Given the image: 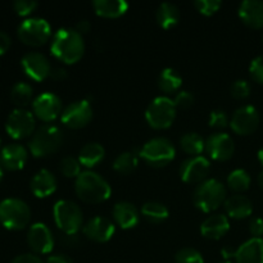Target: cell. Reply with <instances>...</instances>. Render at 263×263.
<instances>
[{
	"instance_id": "cell-41",
	"label": "cell",
	"mask_w": 263,
	"mask_h": 263,
	"mask_svg": "<svg viewBox=\"0 0 263 263\" xmlns=\"http://www.w3.org/2000/svg\"><path fill=\"white\" fill-rule=\"evenodd\" d=\"M36 7H37V2L35 0H15L13 3L15 13L20 15H28L36 9Z\"/></svg>"
},
{
	"instance_id": "cell-28",
	"label": "cell",
	"mask_w": 263,
	"mask_h": 263,
	"mask_svg": "<svg viewBox=\"0 0 263 263\" xmlns=\"http://www.w3.org/2000/svg\"><path fill=\"white\" fill-rule=\"evenodd\" d=\"M104 154L105 151L100 144L89 143L82 146L77 159L81 163V166L86 167V168H92L104 159Z\"/></svg>"
},
{
	"instance_id": "cell-13",
	"label": "cell",
	"mask_w": 263,
	"mask_h": 263,
	"mask_svg": "<svg viewBox=\"0 0 263 263\" xmlns=\"http://www.w3.org/2000/svg\"><path fill=\"white\" fill-rule=\"evenodd\" d=\"M259 113L253 105H243L233 113L230 127L238 135H249L258 128Z\"/></svg>"
},
{
	"instance_id": "cell-47",
	"label": "cell",
	"mask_w": 263,
	"mask_h": 263,
	"mask_svg": "<svg viewBox=\"0 0 263 263\" xmlns=\"http://www.w3.org/2000/svg\"><path fill=\"white\" fill-rule=\"evenodd\" d=\"M50 77L57 80V81H62V80H64L67 77V71L64 68H61V67H57V68L51 69Z\"/></svg>"
},
{
	"instance_id": "cell-12",
	"label": "cell",
	"mask_w": 263,
	"mask_h": 263,
	"mask_svg": "<svg viewBox=\"0 0 263 263\" xmlns=\"http://www.w3.org/2000/svg\"><path fill=\"white\" fill-rule=\"evenodd\" d=\"M62 100L54 92H43L32 102V113L44 122H51L62 115Z\"/></svg>"
},
{
	"instance_id": "cell-52",
	"label": "cell",
	"mask_w": 263,
	"mask_h": 263,
	"mask_svg": "<svg viewBox=\"0 0 263 263\" xmlns=\"http://www.w3.org/2000/svg\"><path fill=\"white\" fill-rule=\"evenodd\" d=\"M220 263H233L231 261H222V262H220Z\"/></svg>"
},
{
	"instance_id": "cell-11",
	"label": "cell",
	"mask_w": 263,
	"mask_h": 263,
	"mask_svg": "<svg viewBox=\"0 0 263 263\" xmlns=\"http://www.w3.org/2000/svg\"><path fill=\"white\" fill-rule=\"evenodd\" d=\"M92 118V107L89 100L81 99L71 103L63 109L61 121L64 126L72 130L85 127Z\"/></svg>"
},
{
	"instance_id": "cell-39",
	"label": "cell",
	"mask_w": 263,
	"mask_h": 263,
	"mask_svg": "<svg viewBox=\"0 0 263 263\" xmlns=\"http://www.w3.org/2000/svg\"><path fill=\"white\" fill-rule=\"evenodd\" d=\"M172 100H174L175 107L177 109H187V108H190L194 104L195 99L192 92L186 91V90H181V91H179L175 95V98Z\"/></svg>"
},
{
	"instance_id": "cell-53",
	"label": "cell",
	"mask_w": 263,
	"mask_h": 263,
	"mask_svg": "<svg viewBox=\"0 0 263 263\" xmlns=\"http://www.w3.org/2000/svg\"><path fill=\"white\" fill-rule=\"evenodd\" d=\"M2 149H3L2 148V139H0V152H2Z\"/></svg>"
},
{
	"instance_id": "cell-33",
	"label": "cell",
	"mask_w": 263,
	"mask_h": 263,
	"mask_svg": "<svg viewBox=\"0 0 263 263\" xmlns=\"http://www.w3.org/2000/svg\"><path fill=\"white\" fill-rule=\"evenodd\" d=\"M32 86H31L30 84H27V82L20 81L12 87L10 98H12L13 103H14L18 108H23L31 103V100H32Z\"/></svg>"
},
{
	"instance_id": "cell-8",
	"label": "cell",
	"mask_w": 263,
	"mask_h": 263,
	"mask_svg": "<svg viewBox=\"0 0 263 263\" xmlns=\"http://www.w3.org/2000/svg\"><path fill=\"white\" fill-rule=\"evenodd\" d=\"M177 108L168 97H157L151 102L145 110V120L151 127L164 130L174 123Z\"/></svg>"
},
{
	"instance_id": "cell-21",
	"label": "cell",
	"mask_w": 263,
	"mask_h": 263,
	"mask_svg": "<svg viewBox=\"0 0 263 263\" xmlns=\"http://www.w3.org/2000/svg\"><path fill=\"white\" fill-rule=\"evenodd\" d=\"M30 189L37 198H46L57 190V179L53 172L43 168L36 172L30 181Z\"/></svg>"
},
{
	"instance_id": "cell-31",
	"label": "cell",
	"mask_w": 263,
	"mask_h": 263,
	"mask_svg": "<svg viewBox=\"0 0 263 263\" xmlns=\"http://www.w3.org/2000/svg\"><path fill=\"white\" fill-rule=\"evenodd\" d=\"M180 146L186 154L192 157H197L202 154L205 149V141L199 134L197 133H187L180 139Z\"/></svg>"
},
{
	"instance_id": "cell-42",
	"label": "cell",
	"mask_w": 263,
	"mask_h": 263,
	"mask_svg": "<svg viewBox=\"0 0 263 263\" xmlns=\"http://www.w3.org/2000/svg\"><path fill=\"white\" fill-rule=\"evenodd\" d=\"M249 72L257 82L263 84V55L257 57L252 61L251 66H249Z\"/></svg>"
},
{
	"instance_id": "cell-27",
	"label": "cell",
	"mask_w": 263,
	"mask_h": 263,
	"mask_svg": "<svg viewBox=\"0 0 263 263\" xmlns=\"http://www.w3.org/2000/svg\"><path fill=\"white\" fill-rule=\"evenodd\" d=\"M156 20L157 23L161 26L163 30H170V28L175 27L179 23L180 20V10L177 5L174 3L164 2L159 4L156 12Z\"/></svg>"
},
{
	"instance_id": "cell-23",
	"label": "cell",
	"mask_w": 263,
	"mask_h": 263,
	"mask_svg": "<svg viewBox=\"0 0 263 263\" xmlns=\"http://www.w3.org/2000/svg\"><path fill=\"white\" fill-rule=\"evenodd\" d=\"M230 230L229 218L223 215L208 216L200 225V234L211 240H218Z\"/></svg>"
},
{
	"instance_id": "cell-6",
	"label": "cell",
	"mask_w": 263,
	"mask_h": 263,
	"mask_svg": "<svg viewBox=\"0 0 263 263\" xmlns=\"http://www.w3.org/2000/svg\"><path fill=\"white\" fill-rule=\"evenodd\" d=\"M31 220L27 203L18 198H7L0 202V222L9 230H22Z\"/></svg>"
},
{
	"instance_id": "cell-22",
	"label": "cell",
	"mask_w": 263,
	"mask_h": 263,
	"mask_svg": "<svg viewBox=\"0 0 263 263\" xmlns=\"http://www.w3.org/2000/svg\"><path fill=\"white\" fill-rule=\"evenodd\" d=\"M236 263H263V239L252 238L235 251Z\"/></svg>"
},
{
	"instance_id": "cell-51",
	"label": "cell",
	"mask_w": 263,
	"mask_h": 263,
	"mask_svg": "<svg viewBox=\"0 0 263 263\" xmlns=\"http://www.w3.org/2000/svg\"><path fill=\"white\" fill-rule=\"evenodd\" d=\"M3 177V168H2V164H0V180H2Z\"/></svg>"
},
{
	"instance_id": "cell-1",
	"label": "cell",
	"mask_w": 263,
	"mask_h": 263,
	"mask_svg": "<svg viewBox=\"0 0 263 263\" xmlns=\"http://www.w3.org/2000/svg\"><path fill=\"white\" fill-rule=\"evenodd\" d=\"M50 51L57 59L66 64H73L84 57L85 41L76 28H59L51 39Z\"/></svg>"
},
{
	"instance_id": "cell-24",
	"label": "cell",
	"mask_w": 263,
	"mask_h": 263,
	"mask_svg": "<svg viewBox=\"0 0 263 263\" xmlns=\"http://www.w3.org/2000/svg\"><path fill=\"white\" fill-rule=\"evenodd\" d=\"M239 17L252 28L263 27V2L262 0H244L239 5Z\"/></svg>"
},
{
	"instance_id": "cell-29",
	"label": "cell",
	"mask_w": 263,
	"mask_h": 263,
	"mask_svg": "<svg viewBox=\"0 0 263 263\" xmlns=\"http://www.w3.org/2000/svg\"><path fill=\"white\" fill-rule=\"evenodd\" d=\"M182 84V77L174 68H164L158 76V87L163 92H175L180 89Z\"/></svg>"
},
{
	"instance_id": "cell-7",
	"label": "cell",
	"mask_w": 263,
	"mask_h": 263,
	"mask_svg": "<svg viewBox=\"0 0 263 263\" xmlns=\"http://www.w3.org/2000/svg\"><path fill=\"white\" fill-rule=\"evenodd\" d=\"M175 154L176 149L174 144L166 138L151 139L139 152V156L143 158V161L148 166L156 168H161L171 163L175 159Z\"/></svg>"
},
{
	"instance_id": "cell-43",
	"label": "cell",
	"mask_w": 263,
	"mask_h": 263,
	"mask_svg": "<svg viewBox=\"0 0 263 263\" xmlns=\"http://www.w3.org/2000/svg\"><path fill=\"white\" fill-rule=\"evenodd\" d=\"M249 231L253 235V238H261L263 236V220L259 217L252 218L249 223Z\"/></svg>"
},
{
	"instance_id": "cell-14",
	"label": "cell",
	"mask_w": 263,
	"mask_h": 263,
	"mask_svg": "<svg viewBox=\"0 0 263 263\" xmlns=\"http://www.w3.org/2000/svg\"><path fill=\"white\" fill-rule=\"evenodd\" d=\"M211 170V163L205 157L197 156L185 159L180 166V177L186 184H202Z\"/></svg>"
},
{
	"instance_id": "cell-10",
	"label": "cell",
	"mask_w": 263,
	"mask_h": 263,
	"mask_svg": "<svg viewBox=\"0 0 263 263\" xmlns=\"http://www.w3.org/2000/svg\"><path fill=\"white\" fill-rule=\"evenodd\" d=\"M35 115L25 108H15L9 113L5 122V130L13 139H23L35 131Z\"/></svg>"
},
{
	"instance_id": "cell-20",
	"label": "cell",
	"mask_w": 263,
	"mask_h": 263,
	"mask_svg": "<svg viewBox=\"0 0 263 263\" xmlns=\"http://www.w3.org/2000/svg\"><path fill=\"white\" fill-rule=\"evenodd\" d=\"M112 217L116 225L120 226L123 230L134 229L140 220L138 208L130 202L116 203L112 210Z\"/></svg>"
},
{
	"instance_id": "cell-4",
	"label": "cell",
	"mask_w": 263,
	"mask_h": 263,
	"mask_svg": "<svg viewBox=\"0 0 263 263\" xmlns=\"http://www.w3.org/2000/svg\"><path fill=\"white\" fill-rule=\"evenodd\" d=\"M63 144V134L61 128L54 125L40 126L32 134L30 144V152L36 158H44L55 153Z\"/></svg>"
},
{
	"instance_id": "cell-45",
	"label": "cell",
	"mask_w": 263,
	"mask_h": 263,
	"mask_svg": "<svg viewBox=\"0 0 263 263\" xmlns=\"http://www.w3.org/2000/svg\"><path fill=\"white\" fill-rule=\"evenodd\" d=\"M10 46V36L4 31H0V54H4Z\"/></svg>"
},
{
	"instance_id": "cell-26",
	"label": "cell",
	"mask_w": 263,
	"mask_h": 263,
	"mask_svg": "<svg viewBox=\"0 0 263 263\" xmlns=\"http://www.w3.org/2000/svg\"><path fill=\"white\" fill-rule=\"evenodd\" d=\"M95 13L103 18H118L128 9V3L125 0H95L92 2Z\"/></svg>"
},
{
	"instance_id": "cell-17",
	"label": "cell",
	"mask_w": 263,
	"mask_h": 263,
	"mask_svg": "<svg viewBox=\"0 0 263 263\" xmlns=\"http://www.w3.org/2000/svg\"><path fill=\"white\" fill-rule=\"evenodd\" d=\"M27 243L30 248L37 254H48L53 251L54 238L50 229L43 222H36L30 226L27 233Z\"/></svg>"
},
{
	"instance_id": "cell-25",
	"label": "cell",
	"mask_w": 263,
	"mask_h": 263,
	"mask_svg": "<svg viewBox=\"0 0 263 263\" xmlns=\"http://www.w3.org/2000/svg\"><path fill=\"white\" fill-rule=\"evenodd\" d=\"M225 210L229 217L235 218V220H243L253 213V204L246 195L235 194L226 199Z\"/></svg>"
},
{
	"instance_id": "cell-9",
	"label": "cell",
	"mask_w": 263,
	"mask_h": 263,
	"mask_svg": "<svg viewBox=\"0 0 263 263\" xmlns=\"http://www.w3.org/2000/svg\"><path fill=\"white\" fill-rule=\"evenodd\" d=\"M18 37L30 46L44 45L51 35V26L44 18H26L18 26Z\"/></svg>"
},
{
	"instance_id": "cell-49",
	"label": "cell",
	"mask_w": 263,
	"mask_h": 263,
	"mask_svg": "<svg viewBox=\"0 0 263 263\" xmlns=\"http://www.w3.org/2000/svg\"><path fill=\"white\" fill-rule=\"evenodd\" d=\"M258 184H259V186L263 189V171H261V174L258 175Z\"/></svg>"
},
{
	"instance_id": "cell-3",
	"label": "cell",
	"mask_w": 263,
	"mask_h": 263,
	"mask_svg": "<svg viewBox=\"0 0 263 263\" xmlns=\"http://www.w3.org/2000/svg\"><path fill=\"white\" fill-rule=\"evenodd\" d=\"M225 185L216 179H208L197 185L193 194V200L198 210L204 213H211L225 204L228 199Z\"/></svg>"
},
{
	"instance_id": "cell-15",
	"label": "cell",
	"mask_w": 263,
	"mask_h": 263,
	"mask_svg": "<svg viewBox=\"0 0 263 263\" xmlns=\"http://www.w3.org/2000/svg\"><path fill=\"white\" fill-rule=\"evenodd\" d=\"M205 152L213 161H228L233 157L234 152H235V143L229 134H212L205 140Z\"/></svg>"
},
{
	"instance_id": "cell-36",
	"label": "cell",
	"mask_w": 263,
	"mask_h": 263,
	"mask_svg": "<svg viewBox=\"0 0 263 263\" xmlns=\"http://www.w3.org/2000/svg\"><path fill=\"white\" fill-rule=\"evenodd\" d=\"M176 263H204L203 256L194 248H182L175 256Z\"/></svg>"
},
{
	"instance_id": "cell-38",
	"label": "cell",
	"mask_w": 263,
	"mask_h": 263,
	"mask_svg": "<svg viewBox=\"0 0 263 263\" xmlns=\"http://www.w3.org/2000/svg\"><path fill=\"white\" fill-rule=\"evenodd\" d=\"M230 92L235 99H246L251 94V85L246 80H236L231 85Z\"/></svg>"
},
{
	"instance_id": "cell-44",
	"label": "cell",
	"mask_w": 263,
	"mask_h": 263,
	"mask_svg": "<svg viewBox=\"0 0 263 263\" xmlns=\"http://www.w3.org/2000/svg\"><path fill=\"white\" fill-rule=\"evenodd\" d=\"M10 263H44L40 259V257H37L33 253H23L20 256L15 257Z\"/></svg>"
},
{
	"instance_id": "cell-16",
	"label": "cell",
	"mask_w": 263,
	"mask_h": 263,
	"mask_svg": "<svg viewBox=\"0 0 263 263\" xmlns=\"http://www.w3.org/2000/svg\"><path fill=\"white\" fill-rule=\"evenodd\" d=\"M21 66L30 79L35 81H43L50 76L51 66L49 59L39 51H30L21 59Z\"/></svg>"
},
{
	"instance_id": "cell-32",
	"label": "cell",
	"mask_w": 263,
	"mask_h": 263,
	"mask_svg": "<svg viewBox=\"0 0 263 263\" xmlns=\"http://www.w3.org/2000/svg\"><path fill=\"white\" fill-rule=\"evenodd\" d=\"M138 163L139 158L135 153H133V152H123V153L118 154L116 157L115 162H113V168H115L116 172L121 175H128L135 171Z\"/></svg>"
},
{
	"instance_id": "cell-18",
	"label": "cell",
	"mask_w": 263,
	"mask_h": 263,
	"mask_svg": "<svg viewBox=\"0 0 263 263\" xmlns=\"http://www.w3.org/2000/svg\"><path fill=\"white\" fill-rule=\"evenodd\" d=\"M115 231V223L108 220V218L102 217V216L92 217L82 228L84 235L90 240L95 241V243H107V241H109Z\"/></svg>"
},
{
	"instance_id": "cell-37",
	"label": "cell",
	"mask_w": 263,
	"mask_h": 263,
	"mask_svg": "<svg viewBox=\"0 0 263 263\" xmlns=\"http://www.w3.org/2000/svg\"><path fill=\"white\" fill-rule=\"evenodd\" d=\"M194 7L200 14L212 15L220 10V8L222 7V2L221 0H197L194 2Z\"/></svg>"
},
{
	"instance_id": "cell-19",
	"label": "cell",
	"mask_w": 263,
	"mask_h": 263,
	"mask_svg": "<svg viewBox=\"0 0 263 263\" xmlns=\"http://www.w3.org/2000/svg\"><path fill=\"white\" fill-rule=\"evenodd\" d=\"M27 156V151L21 144H7L0 152V163L9 171H17L25 166Z\"/></svg>"
},
{
	"instance_id": "cell-50",
	"label": "cell",
	"mask_w": 263,
	"mask_h": 263,
	"mask_svg": "<svg viewBox=\"0 0 263 263\" xmlns=\"http://www.w3.org/2000/svg\"><path fill=\"white\" fill-rule=\"evenodd\" d=\"M258 159H259V162L263 164V148L258 151Z\"/></svg>"
},
{
	"instance_id": "cell-46",
	"label": "cell",
	"mask_w": 263,
	"mask_h": 263,
	"mask_svg": "<svg viewBox=\"0 0 263 263\" xmlns=\"http://www.w3.org/2000/svg\"><path fill=\"white\" fill-rule=\"evenodd\" d=\"M46 263H73L71 258H68L64 254H53V256L48 257Z\"/></svg>"
},
{
	"instance_id": "cell-40",
	"label": "cell",
	"mask_w": 263,
	"mask_h": 263,
	"mask_svg": "<svg viewBox=\"0 0 263 263\" xmlns=\"http://www.w3.org/2000/svg\"><path fill=\"white\" fill-rule=\"evenodd\" d=\"M210 126L215 128H225L226 126L230 125V121H229L228 115H226L223 110H213L210 115Z\"/></svg>"
},
{
	"instance_id": "cell-30",
	"label": "cell",
	"mask_w": 263,
	"mask_h": 263,
	"mask_svg": "<svg viewBox=\"0 0 263 263\" xmlns=\"http://www.w3.org/2000/svg\"><path fill=\"white\" fill-rule=\"evenodd\" d=\"M141 215L152 223H161L170 216L168 208L159 202H146L141 207Z\"/></svg>"
},
{
	"instance_id": "cell-48",
	"label": "cell",
	"mask_w": 263,
	"mask_h": 263,
	"mask_svg": "<svg viewBox=\"0 0 263 263\" xmlns=\"http://www.w3.org/2000/svg\"><path fill=\"white\" fill-rule=\"evenodd\" d=\"M90 28H91V23H90L87 20H81L76 25V31H77V32L81 33V35L89 32Z\"/></svg>"
},
{
	"instance_id": "cell-34",
	"label": "cell",
	"mask_w": 263,
	"mask_h": 263,
	"mask_svg": "<svg viewBox=\"0 0 263 263\" xmlns=\"http://www.w3.org/2000/svg\"><path fill=\"white\" fill-rule=\"evenodd\" d=\"M251 176H249L248 172L246 170H234V171L230 172V175L228 176V186L230 187L233 192L236 193H241L246 192V190L249 189L251 186Z\"/></svg>"
},
{
	"instance_id": "cell-35",
	"label": "cell",
	"mask_w": 263,
	"mask_h": 263,
	"mask_svg": "<svg viewBox=\"0 0 263 263\" xmlns=\"http://www.w3.org/2000/svg\"><path fill=\"white\" fill-rule=\"evenodd\" d=\"M59 170L66 177H76L81 174V163L73 157H64L59 162Z\"/></svg>"
},
{
	"instance_id": "cell-5",
	"label": "cell",
	"mask_w": 263,
	"mask_h": 263,
	"mask_svg": "<svg viewBox=\"0 0 263 263\" xmlns=\"http://www.w3.org/2000/svg\"><path fill=\"white\" fill-rule=\"evenodd\" d=\"M54 222L64 235H76L80 229L84 228L82 211L79 205L71 200L62 199L54 204L53 208Z\"/></svg>"
},
{
	"instance_id": "cell-2",
	"label": "cell",
	"mask_w": 263,
	"mask_h": 263,
	"mask_svg": "<svg viewBox=\"0 0 263 263\" xmlns=\"http://www.w3.org/2000/svg\"><path fill=\"white\" fill-rule=\"evenodd\" d=\"M74 190H76L77 197L82 202L90 203V204H99V203L105 202L109 199L110 193H112L107 180L91 170L82 171L77 176Z\"/></svg>"
}]
</instances>
